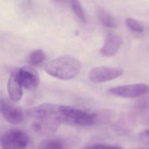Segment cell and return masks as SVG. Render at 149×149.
Wrapping results in <instances>:
<instances>
[{"label":"cell","instance_id":"obj_1","mask_svg":"<svg viewBox=\"0 0 149 149\" xmlns=\"http://www.w3.org/2000/svg\"><path fill=\"white\" fill-rule=\"evenodd\" d=\"M81 63L71 55H62L47 63L45 71L49 76L61 80H70L78 75Z\"/></svg>","mask_w":149,"mask_h":149},{"label":"cell","instance_id":"obj_2","mask_svg":"<svg viewBox=\"0 0 149 149\" xmlns=\"http://www.w3.org/2000/svg\"><path fill=\"white\" fill-rule=\"evenodd\" d=\"M27 115L33 122L59 125L63 122L60 113V106L52 103H42L33 106L27 111Z\"/></svg>","mask_w":149,"mask_h":149},{"label":"cell","instance_id":"obj_3","mask_svg":"<svg viewBox=\"0 0 149 149\" xmlns=\"http://www.w3.org/2000/svg\"><path fill=\"white\" fill-rule=\"evenodd\" d=\"M62 121L78 126H91L97 120V115L71 106H60Z\"/></svg>","mask_w":149,"mask_h":149},{"label":"cell","instance_id":"obj_4","mask_svg":"<svg viewBox=\"0 0 149 149\" xmlns=\"http://www.w3.org/2000/svg\"><path fill=\"white\" fill-rule=\"evenodd\" d=\"M29 143V136L20 130H13L1 136L0 144L3 149H26Z\"/></svg>","mask_w":149,"mask_h":149},{"label":"cell","instance_id":"obj_5","mask_svg":"<svg viewBox=\"0 0 149 149\" xmlns=\"http://www.w3.org/2000/svg\"><path fill=\"white\" fill-rule=\"evenodd\" d=\"M109 93L113 96L124 98H135L148 93L149 87L143 83L123 84L109 89Z\"/></svg>","mask_w":149,"mask_h":149},{"label":"cell","instance_id":"obj_6","mask_svg":"<svg viewBox=\"0 0 149 149\" xmlns=\"http://www.w3.org/2000/svg\"><path fill=\"white\" fill-rule=\"evenodd\" d=\"M123 74V68L120 67L102 65L92 68L88 73V78L93 83L100 84L121 77Z\"/></svg>","mask_w":149,"mask_h":149},{"label":"cell","instance_id":"obj_7","mask_svg":"<svg viewBox=\"0 0 149 149\" xmlns=\"http://www.w3.org/2000/svg\"><path fill=\"white\" fill-rule=\"evenodd\" d=\"M16 75L23 88L29 90H36L40 83L37 71L31 66H24L15 71Z\"/></svg>","mask_w":149,"mask_h":149},{"label":"cell","instance_id":"obj_8","mask_svg":"<svg viewBox=\"0 0 149 149\" xmlns=\"http://www.w3.org/2000/svg\"><path fill=\"white\" fill-rule=\"evenodd\" d=\"M123 45V39L119 35L110 33L106 36L100 52L105 57L114 56Z\"/></svg>","mask_w":149,"mask_h":149},{"label":"cell","instance_id":"obj_9","mask_svg":"<svg viewBox=\"0 0 149 149\" xmlns=\"http://www.w3.org/2000/svg\"><path fill=\"white\" fill-rule=\"evenodd\" d=\"M0 109L6 121L11 125H18L23 121L24 115L20 108L7 101H2L0 104Z\"/></svg>","mask_w":149,"mask_h":149},{"label":"cell","instance_id":"obj_10","mask_svg":"<svg viewBox=\"0 0 149 149\" xmlns=\"http://www.w3.org/2000/svg\"><path fill=\"white\" fill-rule=\"evenodd\" d=\"M7 93L10 100L13 102H19L23 96V86L20 84L15 71L10 75L7 84Z\"/></svg>","mask_w":149,"mask_h":149},{"label":"cell","instance_id":"obj_11","mask_svg":"<svg viewBox=\"0 0 149 149\" xmlns=\"http://www.w3.org/2000/svg\"><path fill=\"white\" fill-rule=\"evenodd\" d=\"M58 126L59 124L33 122L31 124V129L35 132L41 135H51L58 130Z\"/></svg>","mask_w":149,"mask_h":149},{"label":"cell","instance_id":"obj_12","mask_svg":"<svg viewBox=\"0 0 149 149\" xmlns=\"http://www.w3.org/2000/svg\"><path fill=\"white\" fill-rule=\"evenodd\" d=\"M97 16L102 24L106 27L115 29L117 26V23L114 17L110 13L106 12L104 9L99 8L97 10Z\"/></svg>","mask_w":149,"mask_h":149},{"label":"cell","instance_id":"obj_13","mask_svg":"<svg viewBox=\"0 0 149 149\" xmlns=\"http://www.w3.org/2000/svg\"><path fill=\"white\" fill-rule=\"evenodd\" d=\"M46 59V54L42 49H37L31 51L28 56V63L31 66H39Z\"/></svg>","mask_w":149,"mask_h":149},{"label":"cell","instance_id":"obj_14","mask_svg":"<svg viewBox=\"0 0 149 149\" xmlns=\"http://www.w3.org/2000/svg\"><path fill=\"white\" fill-rule=\"evenodd\" d=\"M64 143L58 138H49L39 143L37 149H64Z\"/></svg>","mask_w":149,"mask_h":149},{"label":"cell","instance_id":"obj_15","mask_svg":"<svg viewBox=\"0 0 149 149\" xmlns=\"http://www.w3.org/2000/svg\"><path fill=\"white\" fill-rule=\"evenodd\" d=\"M70 4H71V9H72L73 12L74 14L77 15V17L81 21L86 23L87 22V16H86L85 10H84V7H82L81 3L77 0H73V1H69Z\"/></svg>","mask_w":149,"mask_h":149},{"label":"cell","instance_id":"obj_16","mask_svg":"<svg viewBox=\"0 0 149 149\" xmlns=\"http://www.w3.org/2000/svg\"><path fill=\"white\" fill-rule=\"evenodd\" d=\"M125 24L132 31L141 33V32H143L144 30H145L143 25L142 23H140L138 20H135V19L131 18V17L127 18L125 20Z\"/></svg>","mask_w":149,"mask_h":149},{"label":"cell","instance_id":"obj_17","mask_svg":"<svg viewBox=\"0 0 149 149\" xmlns=\"http://www.w3.org/2000/svg\"><path fill=\"white\" fill-rule=\"evenodd\" d=\"M139 139L143 143L149 145V130L143 131L139 135Z\"/></svg>","mask_w":149,"mask_h":149},{"label":"cell","instance_id":"obj_18","mask_svg":"<svg viewBox=\"0 0 149 149\" xmlns=\"http://www.w3.org/2000/svg\"><path fill=\"white\" fill-rule=\"evenodd\" d=\"M89 149H109V146L103 145V144H97L90 147Z\"/></svg>","mask_w":149,"mask_h":149},{"label":"cell","instance_id":"obj_19","mask_svg":"<svg viewBox=\"0 0 149 149\" xmlns=\"http://www.w3.org/2000/svg\"><path fill=\"white\" fill-rule=\"evenodd\" d=\"M109 149H123L119 146H109Z\"/></svg>","mask_w":149,"mask_h":149}]
</instances>
